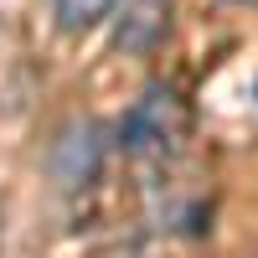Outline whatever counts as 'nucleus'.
<instances>
[{"instance_id": "nucleus-2", "label": "nucleus", "mask_w": 258, "mask_h": 258, "mask_svg": "<svg viewBox=\"0 0 258 258\" xmlns=\"http://www.w3.org/2000/svg\"><path fill=\"white\" fill-rule=\"evenodd\" d=\"M165 21H170V6H165V0H135V6L119 16L114 47H119V52H129V57L150 52V47L165 36Z\"/></svg>"}, {"instance_id": "nucleus-3", "label": "nucleus", "mask_w": 258, "mask_h": 258, "mask_svg": "<svg viewBox=\"0 0 258 258\" xmlns=\"http://www.w3.org/2000/svg\"><path fill=\"white\" fill-rule=\"evenodd\" d=\"M93 170H98V135L88 124L68 129L57 140V150H52V176L62 186H83V181H93Z\"/></svg>"}, {"instance_id": "nucleus-4", "label": "nucleus", "mask_w": 258, "mask_h": 258, "mask_svg": "<svg viewBox=\"0 0 258 258\" xmlns=\"http://www.w3.org/2000/svg\"><path fill=\"white\" fill-rule=\"evenodd\" d=\"M114 0H57V21H62V31H88L93 21L109 16Z\"/></svg>"}, {"instance_id": "nucleus-1", "label": "nucleus", "mask_w": 258, "mask_h": 258, "mask_svg": "<svg viewBox=\"0 0 258 258\" xmlns=\"http://www.w3.org/2000/svg\"><path fill=\"white\" fill-rule=\"evenodd\" d=\"M124 150H135V155H160L181 140V103L176 93L165 88V83H150V88L135 98V109L124 114Z\"/></svg>"}]
</instances>
